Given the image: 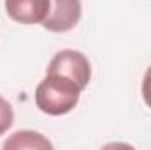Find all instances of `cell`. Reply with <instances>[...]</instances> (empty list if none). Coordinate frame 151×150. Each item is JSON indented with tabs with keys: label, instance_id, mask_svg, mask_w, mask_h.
<instances>
[{
	"label": "cell",
	"instance_id": "1",
	"mask_svg": "<svg viewBox=\"0 0 151 150\" xmlns=\"http://www.w3.org/2000/svg\"><path fill=\"white\" fill-rule=\"evenodd\" d=\"M81 92L83 88L76 81L47 73L35 88V104L46 115L60 117L77 106Z\"/></svg>",
	"mask_w": 151,
	"mask_h": 150
},
{
	"label": "cell",
	"instance_id": "2",
	"mask_svg": "<svg viewBox=\"0 0 151 150\" xmlns=\"http://www.w3.org/2000/svg\"><path fill=\"white\" fill-rule=\"evenodd\" d=\"M47 73L69 78L84 90L91 78V66L83 53L76 50H62L51 58L47 66Z\"/></svg>",
	"mask_w": 151,
	"mask_h": 150
},
{
	"label": "cell",
	"instance_id": "3",
	"mask_svg": "<svg viewBox=\"0 0 151 150\" xmlns=\"http://www.w3.org/2000/svg\"><path fill=\"white\" fill-rule=\"evenodd\" d=\"M81 20V0H51L49 12L42 27L49 32L62 34L72 30Z\"/></svg>",
	"mask_w": 151,
	"mask_h": 150
},
{
	"label": "cell",
	"instance_id": "4",
	"mask_svg": "<svg viewBox=\"0 0 151 150\" xmlns=\"http://www.w3.org/2000/svg\"><path fill=\"white\" fill-rule=\"evenodd\" d=\"M51 0H5V11L11 20L21 25H42L49 12Z\"/></svg>",
	"mask_w": 151,
	"mask_h": 150
},
{
	"label": "cell",
	"instance_id": "5",
	"mask_svg": "<svg viewBox=\"0 0 151 150\" xmlns=\"http://www.w3.org/2000/svg\"><path fill=\"white\" fill-rule=\"evenodd\" d=\"M4 149H53V145L40 133L18 131L4 143Z\"/></svg>",
	"mask_w": 151,
	"mask_h": 150
},
{
	"label": "cell",
	"instance_id": "6",
	"mask_svg": "<svg viewBox=\"0 0 151 150\" xmlns=\"http://www.w3.org/2000/svg\"><path fill=\"white\" fill-rule=\"evenodd\" d=\"M12 122H14L12 106L9 104V101H5V99L0 95V136L5 134V131L11 129Z\"/></svg>",
	"mask_w": 151,
	"mask_h": 150
},
{
	"label": "cell",
	"instance_id": "7",
	"mask_svg": "<svg viewBox=\"0 0 151 150\" xmlns=\"http://www.w3.org/2000/svg\"><path fill=\"white\" fill-rule=\"evenodd\" d=\"M141 90H142V99H144L146 106L151 110V66L148 67V71H146V74H144Z\"/></svg>",
	"mask_w": 151,
	"mask_h": 150
}]
</instances>
